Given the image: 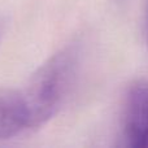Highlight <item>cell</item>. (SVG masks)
<instances>
[{
  "label": "cell",
  "instance_id": "6da1fadb",
  "mask_svg": "<svg viewBox=\"0 0 148 148\" xmlns=\"http://www.w3.org/2000/svg\"><path fill=\"white\" fill-rule=\"evenodd\" d=\"M77 70V52L66 48L51 56L31 75L21 94L27 129H39L51 121L64 105Z\"/></svg>",
  "mask_w": 148,
  "mask_h": 148
},
{
  "label": "cell",
  "instance_id": "7a4b0ae2",
  "mask_svg": "<svg viewBox=\"0 0 148 148\" xmlns=\"http://www.w3.org/2000/svg\"><path fill=\"white\" fill-rule=\"evenodd\" d=\"M123 133L127 144L148 148V82L138 79L130 84L123 110Z\"/></svg>",
  "mask_w": 148,
  "mask_h": 148
},
{
  "label": "cell",
  "instance_id": "3957f363",
  "mask_svg": "<svg viewBox=\"0 0 148 148\" xmlns=\"http://www.w3.org/2000/svg\"><path fill=\"white\" fill-rule=\"evenodd\" d=\"M27 129L22 94L14 90H0V140L10 139Z\"/></svg>",
  "mask_w": 148,
  "mask_h": 148
},
{
  "label": "cell",
  "instance_id": "277c9868",
  "mask_svg": "<svg viewBox=\"0 0 148 148\" xmlns=\"http://www.w3.org/2000/svg\"><path fill=\"white\" fill-rule=\"evenodd\" d=\"M7 25H8V21L5 17L0 16V42H1L3 36L5 34V30H7Z\"/></svg>",
  "mask_w": 148,
  "mask_h": 148
}]
</instances>
